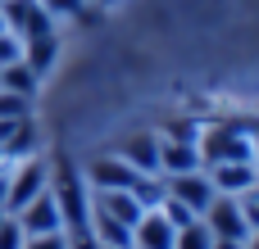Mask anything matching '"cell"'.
<instances>
[{"label": "cell", "mask_w": 259, "mask_h": 249, "mask_svg": "<svg viewBox=\"0 0 259 249\" xmlns=\"http://www.w3.org/2000/svg\"><path fill=\"white\" fill-rule=\"evenodd\" d=\"M196 150H200V163H259L255 145H250V127L246 118H219V122H205L200 136H196Z\"/></svg>", "instance_id": "1"}, {"label": "cell", "mask_w": 259, "mask_h": 249, "mask_svg": "<svg viewBox=\"0 0 259 249\" xmlns=\"http://www.w3.org/2000/svg\"><path fill=\"white\" fill-rule=\"evenodd\" d=\"M46 186H50V195H55V204H59L64 231H87V227H91V191H87L82 168H73L68 159H55Z\"/></svg>", "instance_id": "2"}, {"label": "cell", "mask_w": 259, "mask_h": 249, "mask_svg": "<svg viewBox=\"0 0 259 249\" xmlns=\"http://www.w3.org/2000/svg\"><path fill=\"white\" fill-rule=\"evenodd\" d=\"M46 181H50V163H46L41 154H32V159H18V163L9 168V186H5V200H0V209L14 218L23 204H32V200L46 191Z\"/></svg>", "instance_id": "3"}, {"label": "cell", "mask_w": 259, "mask_h": 249, "mask_svg": "<svg viewBox=\"0 0 259 249\" xmlns=\"http://www.w3.org/2000/svg\"><path fill=\"white\" fill-rule=\"evenodd\" d=\"M82 177H87V186H91V191H132L141 172H137V168H127V163L109 150V154H96V159L82 168Z\"/></svg>", "instance_id": "4"}, {"label": "cell", "mask_w": 259, "mask_h": 249, "mask_svg": "<svg viewBox=\"0 0 259 249\" xmlns=\"http://www.w3.org/2000/svg\"><path fill=\"white\" fill-rule=\"evenodd\" d=\"M200 222L214 231V240H237V245L250 240V227H246V218H241V209H237L232 195H214V204L200 213Z\"/></svg>", "instance_id": "5"}, {"label": "cell", "mask_w": 259, "mask_h": 249, "mask_svg": "<svg viewBox=\"0 0 259 249\" xmlns=\"http://www.w3.org/2000/svg\"><path fill=\"white\" fill-rule=\"evenodd\" d=\"M0 9H5V27L18 41L55 32V18H50V9H41V0H0Z\"/></svg>", "instance_id": "6"}, {"label": "cell", "mask_w": 259, "mask_h": 249, "mask_svg": "<svg viewBox=\"0 0 259 249\" xmlns=\"http://www.w3.org/2000/svg\"><path fill=\"white\" fill-rule=\"evenodd\" d=\"M164 181H168V195H173L178 204H187L196 218H200V213L214 204V195H219L205 168H196V172H182V177H164Z\"/></svg>", "instance_id": "7"}, {"label": "cell", "mask_w": 259, "mask_h": 249, "mask_svg": "<svg viewBox=\"0 0 259 249\" xmlns=\"http://www.w3.org/2000/svg\"><path fill=\"white\" fill-rule=\"evenodd\" d=\"M114 154H118L127 168H137L141 177H159V136H155V132H137V136H123Z\"/></svg>", "instance_id": "8"}, {"label": "cell", "mask_w": 259, "mask_h": 249, "mask_svg": "<svg viewBox=\"0 0 259 249\" xmlns=\"http://www.w3.org/2000/svg\"><path fill=\"white\" fill-rule=\"evenodd\" d=\"M18 227H23V236H46V231H64V218H59V204H55V195H50V186L32 200V204H23L18 213Z\"/></svg>", "instance_id": "9"}, {"label": "cell", "mask_w": 259, "mask_h": 249, "mask_svg": "<svg viewBox=\"0 0 259 249\" xmlns=\"http://www.w3.org/2000/svg\"><path fill=\"white\" fill-rule=\"evenodd\" d=\"M196 168H205V163H200L196 141L159 136V177H182V172H196Z\"/></svg>", "instance_id": "10"}, {"label": "cell", "mask_w": 259, "mask_h": 249, "mask_svg": "<svg viewBox=\"0 0 259 249\" xmlns=\"http://www.w3.org/2000/svg\"><path fill=\"white\" fill-rule=\"evenodd\" d=\"M173 240H178V227L159 209H146L141 222L132 227V249H173Z\"/></svg>", "instance_id": "11"}, {"label": "cell", "mask_w": 259, "mask_h": 249, "mask_svg": "<svg viewBox=\"0 0 259 249\" xmlns=\"http://www.w3.org/2000/svg\"><path fill=\"white\" fill-rule=\"evenodd\" d=\"M91 209L105 213V218H114V222H123V227H137L141 213H146L132 191H91Z\"/></svg>", "instance_id": "12"}, {"label": "cell", "mask_w": 259, "mask_h": 249, "mask_svg": "<svg viewBox=\"0 0 259 249\" xmlns=\"http://www.w3.org/2000/svg\"><path fill=\"white\" fill-rule=\"evenodd\" d=\"M205 172L219 195H241V191L259 186V163H209Z\"/></svg>", "instance_id": "13"}, {"label": "cell", "mask_w": 259, "mask_h": 249, "mask_svg": "<svg viewBox=\"0 0 259 249\" xmlns=\"http://www.w3.org/2000/svg\"><path fill=\"white\" fill-rule=\"evenodd\" d=\"M55 59H59V32H41V36H27L23 41V64L36 77H46L55 68Z\"/></svg>", "instance_id": "14"}, {"label": "cell", "mask_w": 259, "mask_h": 249, "mask_svg": "<svg viewBox=\"0 0 259 249\" xmlns=\"http://www.w3.org/2000/svg\"><path fill=\"white\" fill-rule=\"evenodd\" d=\"M0 86H5V91H14V95H23V100H36L41 77L18 59V64H5V68H0Z\"/></svg>", "instance_id": "15"}, {"label": "cell", "mask_w": 259, "mask_h": 249, "mask_svg": "<svg viewBox=\"0 0 259 249\" xmlns=\"http://www.w3.org/2000/svg\"><path fill=\"white\" fill-rule=\"evenodd\" d=\"M132 195H137V204H141V209H159V204H164V195H168V181H164V177H137Z\"/></svg>", "instance_id": "16"}, {"label": "cell", "mask_w": 259, "mask_h": 249, "mask_svg": "<svg viewBox=\"0 0 259 249\" xmlns=\"http://www.w3.org/2000/svg\"><path fill=\"white\" fill-rule=\"evenodd\" d=\"M173 249H214V231L196 218V222H187V227H178V240Z\"/></svg>", "instance_id": "17"}, {"label": "cell", "mask_w": 259, "mask_h": 249, "mask_svg": "<svg viewBox=\"0 0 259 249\" xmlns=\"http://www.w3.org/2000/svg\"><path fill=\"white\" fill-rule=\"evenodd\" d=\"M23 118H32V100L0 86V122H23Z\"/></svg>", "instance_id": "18"}, {"label": "cell", "mask_w": 259, "mask_h": 249, "mask_svg": "<svg viewBox=\"0 0 259 249\" xmlns=\"http://www.w3.org/2000/svg\"><path fill=\"white\" fill-rule=\"evenodd\" d=\"M232 200H237V209H241L246 227L255 231V227H259V186H250V191H241V195H232Z\"/></svg>", "instance_id": "19"}, {"label": "cell", "mask_w": 259, "mask_h": 249, "mask_svg": "<svg viewBox=\"0 0 259 249\" xmlns=\"http://www.w3.org/2000/svg\"><path fill=\"white\" fill-rule=\"evenodd\" d=\"M23 240H27V236H23L18 218H9V213H5V218H0V249H23Z\"/></svg>", "instance_id": "20"}, {"label": "cell", "mask_w": 259, "mask_h": 249, "mask_svg": "<svg viewBox=\"0 0 259 249\" xmlns=\"http://www.w3.org/2000/svg\"><path fill=\"white\" fill-rule=\"evenodd\" d=\"M159 213H164V218H168L173 227H187V222H196V213H191L187 204H178L173 195H164V204H159Z\"/></svg>", "instance_id": "21"}, {"label": "cell", "mask_w": 259, "mask_h": 249, "mask_svg": "<svg viewBox=\"0 0 259 249\" xmlns=\"http://www.w3.org/2000/svg\"><path fill=\"white\" fill-rule=\"evenodd\" d=\"M41 9H50V18H82L87 0H41Z\"/></svg>", "instance_id": "22"}, {"label": "cell", "mask_w": 259, "mask_h": 249, "mask_svg": "<svg viewBox=\"0 0 259 249\" xmlns=\"http://www.w3.org/2000/svg\"><path fill=\"white\" fill-rule=\"evenodd\" d=\"M18 59H23V41L14 32H0V68L5 64H18Z\"/></svg>", "instance_id": "23"}, {"label": "cell", "mask_w": 259, "mask_h": 249, "mask_svg": "<svg viewBox=\"0 0 259 249\" xmlns=\"http://www.w3.org/2000/svg\"><path fill=\"white\" fill-rule=\"evenodd\" d=\"M23 249H68V236L64 231H46V236H27Z\"/></svg>", "instance_id": "24"}, {"label": "cell", "mask_w": 259, "mask_h": 249, "mask_svg": "<svg viewBox=\"0 0 259 249\" xmlns=\"http://www.w3.org/2000/svg\"><path fill=\"white\" fill-rule=\"evenodd\" d=\"M64 236H68V249H100V240L91 236V227L87 231H64Z\"/></svg>", "instance_id": "25"}, {"label": "cell", "mask_w": 259, "mask_h": 249, "mask_svg": "<svg viewBox=\"0 0 259 249\" xmlns=\"http://www.w3.org/2000/svg\"><path fill=\"white\" fill-rule=\"evenodd\" d=\"M214 249H246V245H237V240H214Z\"/></svg>", "instance_id": "26"}, {"label": "cell", "mask_w": 259, "mask_h": 249, "mask_svg": "<svg viewBox=\"0 0 259 249\" xmlns=\"http://www.w3.org/2000/svg\"><path fill=\"white\" fill-rule=\"evenodd\" d=\"M96 9H114V5H123V0H91Z\"/></svg>", "instance_id": "27"}, {"label": "cell", "mask_w": 259, "mask_h": 249, "mask_svg": "<svg viewBox=\"0 0 259 249\" xmlns=\"http://www.w3.org/2000/svg\"><path fill=\"white\" fill-rule=\"evenodd\" d=\"M246 249H259V227L250 231V240H246Z\"/></svg>", "instance_id": "28"}, {"label": "cell", "mask_w": 259, "mask_h": 249, "mask_svg": "<svg viewBox=\"0 0 259 249\" xmlns=\"http://www.w3.org/2000/svg\"><path fill=\"white\" fill-rule=\"evenodd\" d=\"M0 32H9V27H5V9H0Z\"/></svg>", "instance_id": "29"}, {"label": "cell", "mask_w": 259, "mask_h": 249, "mask_svg": "<svg viewBox=\"0 0 259 249\" xmlns=\"http://www.w3.org/2000/svg\"><path fill=\"white\" fill-rule=\"evenodd\" d=\"M0 218H5V209H0Z\"/></svg>", "instance_id": "30"}, {"label": "cell", "mask_w": 259, "mask_h": 249, "mask_svg": "<svg viewBox=\"0 0 259 249\" xmlns=\"http://www.w3.org/2000/svg\"><path fill=\"white\" fill-rule=\"evenodd\" d=\"M100 249H105V245H100Z\"/></svg>", "instance_id": "31"}]
</instances>
